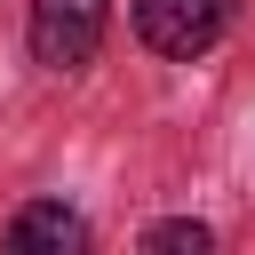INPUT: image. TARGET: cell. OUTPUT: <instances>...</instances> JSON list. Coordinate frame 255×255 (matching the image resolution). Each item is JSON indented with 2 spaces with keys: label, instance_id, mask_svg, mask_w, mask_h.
<instances>
[{
  "label": "cell",
  "instance_id": "1",
  "mask_svg": "<svg viewBox=\"0 0 255 255\" xmlns=\"http://www.w3.org/2000/svg\"><path fill=\"white\" fill-rule=\"evenodd\" d=\"M128 16H135V32H143L151 56L191 64V56H207V48L223 40L231 0H128Z\"/></svg>",
  "mask_w": 255,
  "mask_h": 255
},
{
  "label": "cell",
  "instance_id": "2",
  "mask_svg": "<svg viewBox=\"0 0 255 255\" xmlns=\"http://www.w3.org/2000/svg\"><path fill=\"white\" fill-rule=\"evenodd\" d=\"M24 32H32V56L48 72H80L112 32V0H32Z\"/></svg>",
  "mask_w": 255,
  "mask_h": 255
},
{
  "label": "cell",
  "instance_id": "3",
  "mask_svg": "<svg viewBox=\"0 0 255 255\" xmlns=\"http://www.w3.org/2000/svg\"><path fill=\"white\" fill-rule=\"evenodd\" d=\"M8 247L16 255H80L88 247V215H72L64 199H32V207H16Z\"/></svg>",
  "mask_w": 255,
  "mask_h": 255
},
{
  "label": "cell",
  "instance_id": "4",
  "mask_svg": "<svg viewBox=\"0 0 255 255\" xmlns=\"http://www.w3.org/2000/svg\"><path fill=\"white\" fill-rule=\"evenodd\" d=\"M143 247H191V255H207V247H215V231H207V223H191V215H175V223H151V231H143Z\"/></svg>",
  "mask_w": 255,
  "mask_h": 255
}]
</instances>
